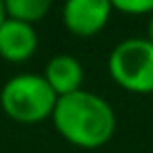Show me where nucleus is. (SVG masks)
Instances as JSON below:
<instances>
[{
  "label": "nucleus",
  "mask_w": 153,
  "mask_h": 153,
  "mask_svg": "<svg viewBox=\"0 0 153 153\" xmlns=\"http://www.w3.org/2000/svg\"><path fill=\"white\" fill-rule=\"evenodd\" d=\"M107 71L124 91L153 96V42L138 36L120 40L107 58Z\"/></svg>",
  "instance_id": "7ed1b4c3"
},
{
  "label": "nucleus",
  "mask_w": 153,
  "mask_h": 153,
  "mask_svg": "<svg viewBox=\"0 0 153 153\" xmlns=\"http://www.w3.org/2000/svg\"><path fill=\"white\" fill-rule=\"evenodd\" d=\"M144 38H149L153 42V13L149 16V25H146V36H144Z\"/></svg>",
  "instance_id": "1a4fd4ad"
},
{
  "label": "nucleus",
  "mask_w": 153,
  "mask_h": 153,
  "mask_svg": "<svg viewBox=\"0 0 153 153\" xmlns=\"http://www.w3.org/2000/svg\"><path fill=\"white\" fill-rule=\"evenodd\" d=\"M40 45L38 31L33 25L4 18L0 25V58L11 65H22L36 56Z\"/></svg>",
  "instance_id": "39448f33"
},
{
  "label": "nucleus",
  "mask_w": 153,
  "mask_h": 153,
  "mask_svg": "<svg viewBox=\"0 0 153 153\" xmlns=\"http://www.w3.org/2000/svg\"><path fill=\"white\" fill-rule=\"evenodd\" d=\"M7 18L20 20L27 25H36L53 7V0H2Z\"/></svg>",
  "instance_id": "0eeeda50"
},
{
  "label": "nucleus",
  "mask_w": 153,
  "mask_h": 153,
  "mask_svg": "<svg viewBox=\"0 0 153 153\" xmlns=\"http://www.w3.org/2000/svg\"><path fill=\"white\" fill-rule=\"evenodd\" d=\"M51 124L71 146L98 151L113 138L118 129V115L102 96L80 89L56 100Z\"/></svg>",
  "instance_id": "f257e3e1"
},
{
  "label": "nucleus",
  "mask_w": 153,
  "mask_h": 153,
  "mask_svg": "<svg viewBox=\"0 0 153 153\" xmlns=\"http://www.w3.org/2000/svg\"><path fill=\"white\" fill-rule=\"evenodd\" d=\"M7 18V13H4V2L0 0V25H2V20Z\"/></svg>",
  "instance_id": "9d476101"
},
{
  "label": "nucleus",
  "mask_w": 153,
  "mask_h": 153,
  "mask_svg": "<svg viewBox=\"0 0 153 153\" xmlns=\"http://www.w3.org/2000/svg\"><path fill=\"white\" fill-rule=\"evenodd\" d=\"M113 16L109 0H65L60 9L62 25L78 38H93L107 29Z\"/></svg>",
  "instance_id": "20e7f679"
},
{
  "label": "nucleus",
  "mask_w": 153,
  "mask_h": 153,
  "mask_svg": "<svg viewBox=\"0 0 153 153\" xmlns=\"http://www.w3.org/2000/svg\"><path fill=\"white\" fill-rule=\"evenodd\" d=\"M58 96L42 73H16L0 89V109L9 120L20 124H38L51 120Z\"/></svg>",
  "instance_id": "f03ea898"
},
{
  "label": "nucleus",
  "mask_w": 153,
  "mask_h": 153,
  "mask_svg": "<svg viewBox=\"0 0 153 153\" xmlns=\"http://www.w3.org/2000/svg\"><path fill=\"white\" fill-rule=\"evenodd\" d=\"M113 11L124 16H151L153 13V0H109Z\"/></svg>",
  "instance_id": "6e6552de"
},
{
  "label": "nucleus",
  "mask_w": 153,
  "mask_h": 153,
  "mask_svg": "<svg viewBox=\"0 0 153 153\" xmlns=\"http://www.w3.org/2000/svg\"><path fill=\"white\" fill-rule=\"evenodd\" d=\"M42 78L51 87V91L58 98H62V96H69V93H76L82 89L84 67H82L80 58H76L71 53H56L45 65Z\"/></svg>",
  "instance_id": "423d86ee"
}]
</instances>
